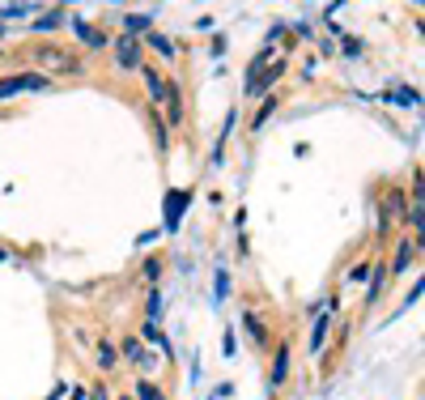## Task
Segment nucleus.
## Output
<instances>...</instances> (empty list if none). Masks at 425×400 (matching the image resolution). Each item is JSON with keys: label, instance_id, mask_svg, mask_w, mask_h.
<instances>
[{"label": "nucleus", "instance_id": "nucleus-36", "mask_svg": "<svg viewBox=\"0 0 425 400\" xmlns=\"http://www.w3.org/2000/svg\"><path fill=\"white\" fill-rule=\"evenodd\" d=\"M119 400H132V396H119Z\"/></svg>", "mask_w": 425, "mask_h": 400}, {"label": "nucleus", "instance_id": "nucleus-13", "mask_svg": "<svg viewBox=\"0 0 425 400\" xmlns=\"http://www.w3.org/2000/svg\"><path fill=\"white\" fill-rule=\"evenodd\" d=\"M149 30H154V17H149V13H128V17H123V34L145 39Z\"/></svg>", "mask_w": 425, "mask_h": 400}, {"label": "nucleus", "instance_id": "nucleus-35", "mask_svg": "<svg viewBox=\"0 0 425 400\" xmlns=\"http://www.w3.org/2000/svg\"><path fill=\"white\" fill-rule=\"evenodd\" d=\"M0 260H9V252H5V247H0Z\"/></svg>", "mask_w": 425, "mask_h": 400}, {"label": "nucleus", "instance_id": "nucleus-5", "mask_svg": "<svg viewBox=\"0 0 425 400\" xmlns=\"http://www.w3.org/2000/svg\"><path fill=\"white\" fill-rule=\"evenodd\" d=\"M285 379H289V345L281 341L277 349H272V366H268V392H277Z\"/></svg>", "mask_w": 425, "mask_h": 400}, {"label": "nucleus", "instance_id": "nucleus-8", "mask_svg": "<svg viewBox=\"0 0 425 400\" xmlns=\"http://www.w3.org/2000/svg\"><path fill=\"white\" fill-rule=\"evenodd\" d=\"M141 77H145V90H149V103L162 107V103H166V81H162V72H158L154 64H145V68H141Z\"/></svg>", "mask_w": 425, "mask_h": 400}, {"label": "nucleus", "instance_id": "nucleus-33", "mask_svg": "<svg viewBox=\"0 0 425 400\" xmlns=\"http://www.w3.org/2000/svg\"><path fill=\"white\" fill-rule=\"evenodd\" d=\"M72 400H90V392H85V388H77V392H72Z\"/></svg>", "mask_w": 425, "mask_h": 400}, {"label": "nucleus", "instance_id": "nucleus-32", "mask_svg": "<svg viewBox=\"0 0 425 400\" xmlns=\"http://www.w3.org/2000/svg\"><path fill=\"white\" fill-rule=\"evenodd\" d=\"M90 400H111V392H107V383H94V388H90Z\"/></svg>", "mask_w": 425, "mask_h": 400}, {"label": "nucleus", "instance_id": "nucleus-11", "mask_svg": "<svg viewBox=\"0 0 425 400\" xmlns=\"http://www.w3.org/2000/svg\"><path fill=\"white\" fill-rule=\"evenodd\" d=\"M413 256H417V247H413V239H400V247H395V256H391V272L400 277V272H408L413 268Z\"/></svg>", "mask_w": 425, "mask_h": 400}, {"label": "nucleus", "instance_id": "nucleus-19", "mask_svg": "<svg viewBox=\"0 0 425 400\" xmlns=\"http://www.w3.org/2000/svg\"><path fill=\"white\" fill-rule=\"evenodd\" d=\"M328 328H332V315H319L315 332H311V354H323V345H328Z\"/></svg>", "mask_w": 425, "mask_h": 400}, {"label": "nucleus", "instance_id": "nucleus-17", "mask_svg": "<svg viewBox=\"0 0 425 400\" xmlns=\"http://www.w3.org/2000/svg\"><path fill=\"white\" fill-rule=\"evenodd\" d=\"M141 341H145V345H162V354L170 358V341H166V332L158 328V319H145V328H141Z\"/></svg>", "mask_w": 425, "mask_h": 400}, {"label": "nucleus", "instance_id": "nucleus-4", "mask_svg": "<svg viewBox=\"0 0 425 400\" xmlns=\"http://www.w3.org/2000/svg\"><path fill=\"white\" fill-rule=\"evenodd\" d=\"M115 68H123V72L145 68V43L132 39V34H119L115 39Z\"/></svg>", "mask_w": 425, "mask_h": 400}, {"label": "nucleus", "instance_id": "nucleus-9", "mask_svg": "<svg viewBox=\"0 0 425 400\" xmlns=\"http://www.w3.org/2000/svg\"><path fill=\"white\" fill-rule=\"evenodd\" d=\"M242 328L251 332V341H256L260 349H268V345H272V332H268V323H264V319H260L256 311H242Z\"/></svg>", "mask_w": 425, "mask_h": 400}, {"label": "nucleus", "instance_id": "nucleus-37", "mask_svg": "<svg viewBox=\"0 0 425 400\" xmlns=\"http://www.w3.org/2000/svg\"><path fill=\"white\" fill-rule=\"evenodd\" d=\"M0 34H5V26H0Z\"/></svg>", "mask_w": 425, "mask_h": 400}, {"label": "nucleus", "instance_id": "nucleus-24", "mask_svg": "<svg viewBox=\"0 0 425 400\" xmlns=\"http://www.w3.org/2000/svg\"><path fill=\"white\" fill-rule=\"evenodd\" d=\"M162 268H166V260H162V256H154V260H145V268H141V277H145L149 286H154V281L162 277Z\"/></svg>", "mask_w": 425, "mask_h": 400}, {"label": "nucleus", "instance_id": "nucleus-1", "mask_svg": "<svg viewBox=\"0 0 425 400\" xmlns=\"http://www.w3.org/2000/svg\"><path fill=\"white\" fill-rule=\"evenodd\" d=\"M34 60L43 68H52V72H68V77L85 72V60L77 52H64V47H56V43H34Z\"/></svg>", "mask_w": 425, "mask_h": 400}, {"label": "nucleus", "instance_id": "nucleus-34", "mask_svg": "<svg viewBox=\"0 0 425 400\" xmlns=\"http://www.w3.org/2000/svg\"><path fill=\"white\" fill-rule=\"evenodd\" d=\"M413 247H417V252H425V230L417 234V243H413Z\"/></svg>", "mask_w": 425, "mask_h": 400}, {"label": "nucleus", "instance_id": "nucleus-6", "mask_svg": "<svg viewBox=\"0 0 425 400\" xmlns=\"http://www.w3.org/2000/svg\"><path fill=\"white\" fill-rule=\"evenodd\" d=\"M379 217H387V221H404V217H408V192H404V188H387V200H383Z\"/></svg>", "mask_w": 425, "mask_h": 400}, {"label": "nucleus", "instance_id": "nucleus-3", "mask_svg": "<svg viewBox=\"0 0 425 400\" xmlns=\"http://www.w3.org/2000/svg\"><path fill=\"white\" fill-rule=\"evenodd\" d=\"M26 90H52V81H47L43 72H13V77H0V103H9V98L26 94Z\"/></svg>", "mask_w": 425, "mask_h": 400}, {"label": "nucleus", "instance_id": "nucleus-20", "mask_svg": "<svg viewBox=\"0 0 425 400\" xmlns=\"http://www.w3.org/2000/svg\"><path fill=\"white\" fill-rule=\"evenodd\" d=\"M383 98H387V103H400V107H417V103H421L413 86H395V90H387Z\"/></svg>", "mask_w": 425, "mask_h": 400}, {"label": "nucleus", "instance_id": "nucleus-2", "mask_svg": "<svg viewBox=\"0 0 425 400\" xmlns=\"http://www.w3.org/2000/svg\"><path fill=\"white\" fill-rule=\"evenodd\" d=\"M285 72H289V56L281 52L277 60H268V64L260 68V77H256L251 86L242 90V98H264V94H272V86H277V81L285 77Z\"/></svg>", "mask_w": 425, "mask_h": 400}, {"label": "nucleus", "instance_id": "nucleus-30", "mask_svg": "<svg viewBox=\"0 0 425 400\" xmlns=\"http://www.w3.org/2000/svg\"><path fill=\"white\" fill-rule=\"evenodd\" d=\"M413 200H421V205H425V174H421V170L413 174Z\"/></svg>", "mask_w": 425, "mask_h": 400}, {"label": "nucleus", "instance_id": "nucleus-28", "mask_svg": "<svg viewBox=\"0 0 425 400\" xmlns=\"http://www.w3.org/2000/svg\"><path fill=\"white\" fill-rule=\"evenodd\" d=\"M226 286H230V277H226V268H217V277H213V290H217V303L226 298Z\"/></svg>", "mask_w": 425, "mask_h": 400}, {"label": "nucleus", "instance_id": "nucleus-26", "mask_svg": "<svg viewBox=\"0 0 425 400\" xmlns=\"http://www.w3.org/2000/svg\"><path fill=\"white\" fill-rule=\"evenodd\" d=\"M421 294H425V277H421V281H417V286L408 290V298H404V303H400V311H408V307L417 303V298H421ZM400 311H395V315H400ZM395 315H391V319H395Z\"/></svg>", "mask_w": 425, "mask_h": 400}, {"label": "nucleus", "instance_id": "nucleus-10", "mask_svg": "<svg viewBox=\"0 0 425 400\" xmlns=\"http://www.w3.org/2000/svg\"><path fill=\"white\" fill-rule=\"evenodd\" d=\"M94 354H98V370H103V374H111V370L119 366V354H115L111 337H98V341H94Z\"/></svg>", "mask_w": 425, "mask_h": 400}, {"label": "nucleus", "instance_id": "nucleus-27", "mask_svg": "<svg viewBox=\"0 0 425 400\" xmlns=\"http://www.w3.org/2000/svg\"><path fill=\"white\" fill-rule=\"evenodd\" d=\"M340 56L357 60V56H362V39H344V43H340Z\"/></svg>", "mask_w": 425, "mask_h": 400}, {"label": "nucleus", "instance_id": "nucleus-15", "mask_svg": "<svg viewBox=\"0 0 425 400\" xmlns=\"http://www.w3.org/2000/svg\"><path fill=\"white\" fill-rule=\"evenodd\" d=\"M183 209H187V192H170V200H166V230H174V226H179Z\"/></svg>", "mask_w": 425, "mask_h": 400}, {"label": "nucleus", "instance_id": "nucleus-23", "mask_svg": "<svg viewBox=\"0 0 425 400\" xmlns=\"http://www.w3.org/2000/svg\"><path fill=\"white\" fill-rule=\"evenodd\" d=\"M132 400H166V392H162L158 383H149V379H141V383H136V392H132Z\"/></svg>", "mask_w": 425, "mask_h": 400}, {"label": "nucleus", "instance_id": "nucleus-22", "mask_svg": "<svg viewBox=\"0 0 425 400\" xmlns=\"http://www.w3.org/2000/svg\"><path fill=\"white\" fill-rule=\"evenodd\" d=\"M166 311V298H162V290H149V298H145V319H158Z\"/></svg>", "mask_w": 425, "mask_h": 400}, {"label": "nucleus", "instance_id": "nucleus-14", "mask_svg": "<svg viewBox=\"0 0 425 400\" xmlns=\"http://www.w3.org/2000/svg\"><path fill=\"white\" fill-rule=\"evenodd\" d=\"M145 47H149V52H158L162 60H174V56H179V52H174V43H170L162 30H149V34H145Z\"/></svg>", "mask_w": 425, "mask_h": 400}, {"label": "nucleus", "instance_id": "nucleus-12", "mask_svg": "<svg viewBox=\"0 0 425 400\" xmlns=\"http://www.w3.org/2000/svg\"><path fill=\"white\" fill-rule=\"evenodd\" d=\"M72 30H77V39H81L85 47H94V52H98V47H107V43H111V39H107L103 30H98V26H90V21H81V17L72 21Z\"/></svg>", "mask_w": 425, "mask_h": 400}, {"label": "nucleus", "instance_id": "nucleus-7", "mask_svg": "<svg viewBox=\"0 0 425 400\" xmlns=\"http://www.w3.org/2000/svg\"><path fill=\"white\" fill-rule=\"evenodd\" d=\"M383 286H387V264H383V260H374L370 277H366V307H379V294H383Z\"/></svg>", "mask_w": 425, "mask_h": 400}, {"label": "nucleus", "instance_id": "nucleus-29", "mask_svg": "<svg viewBox=\"0 0 425 400\" xmlns=\"http://www.w3.org/2000/svg\"><path fill=\"white\" fill-rule=\"evenodd\" d=\"M370 268H374V260H362L353 272H349V281H366V277H370Z\"/></svg>", "mask_w": 425, "mask_h": 400}, {"label": "nucleus", "instance_id": "nucleus-25", "mask_svg": "<svg viewBox=\"0 0 425 400\" xmlns=\"http://www.w3.org/2000/svg\"><path fill=\"white\" fill-rule=\"evenodd\" d=\"M408 226H417V230H425V205H421V200H413V205H408Z\"/></svg>", "mask_w": 425, "mask_h": 400}, {"label": "nucleus", "instance_id": "nucleus-16", "mask_svg": "<svg viewBox=\"0 0 425 400\" xmlns=\"http://www.w3.org/2000/svg\"><path fill=\"white\" fill-rule=\"evenodd\" d=\"M234 123H238V111L230 107L226 123H221V137H217V145H213V166H221V154H226V141H230V132H234Z\"/></svg>", "mask_w": 425, "mask_h": 400}, {"label": "nucleus", "instance_id": "nucleus-18", "mask_svg": "<svg viewBox=\"0 0 425 400\" xmlns=\"http://www.w3.org/2000/svg\"><path fill=\"white\" fill-rule=\"evenodd\" d=\"M60 26H64V9H52V13H43L30 30H34V34H56Z\"/></svg>", "mask_w": 425, "mask_h": 400}, {"label": "nucleus", "instance_id": "nucleus-21", "mask_svg": "<svg viewBox=\"0 0 425 400\" xmlns=\"http://www.w3.org/2000/svg\"><path fill=\"white\" fill-rule=\"evenodd\" d=\"M277 107H281V94H268V98H264V107H260V111H256V119H251V128L260 132V128H264V119L277 111Z\"/></svg>", "mask_w": 425, "mask_h": 400}, {"label": "nucleus", "instance_id": "nucleus-31", "mask_svg": "<svg viewBox=\"0 0 425 400\" xmlns=\"http://www.w3.org/2000/svg\"><path fill=\"white\" fill-rule=\"evenodd\" d=\"M234 349H238V337H234V332H226V341H221V354L234 358Z\"/></svg>", "mask_w": 425, "mask_h": 400}]
</instances>
